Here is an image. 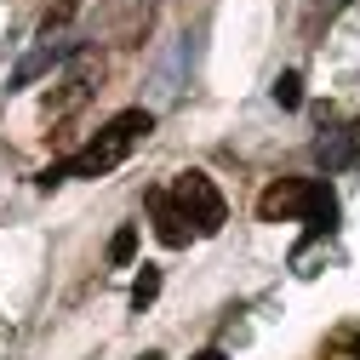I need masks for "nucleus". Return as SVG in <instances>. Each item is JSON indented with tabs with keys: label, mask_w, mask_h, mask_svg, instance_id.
Listing matches in <instances>:
<instances>
[{
	"label": "nucleus",
	"mask_w": 360,
	"mask_h": 360,
	"mask_svg": "<svg viewBox=\"0 0 360 360\" xmlns=\"http://www.w3.org/2000/svg\"><path fill=\"white\" fill-rule=\"evenodd\" d=\"M131 257H138V223L115 229V240H109V263H115V269H126Z\"/></svg>",
	"instance_id": "nucleus-7"
},
{
	"label": "nucleus",
	"mask_w": 360,
	"mask_h": 360,
	"mask_svg": "<svg viewBox=\"0 0 360 360\" xmlns=\"http://www.w3.org/2000/svg\"><path fill=\"white\" fill-rule=\"evenodd\" d=\"M143 200H149V217H155L160 246H189V223H184V212L172 206V195H166V189H149Z\"/></svg>",
	"instance_id": "nucleus-4"
},
{
	"label": "nucleus",
	"mask_w": 360,
	"mask_h": 360,
	"mask_svg": "<svg viewBox=\"0 0 360 360\" xmlns=\"http://www.w3.org/2000/svg\"><path fill=\"white\" fill-rule=\"evenodd\" d=\"M52 69V46H40V52H29L23 63H18V75H12V86H29V80H40Z\"/></svg>",
	"instance_id": "nucleus-8"
},
{
	"label": "nucleus",
	"mask_w": 360,
	"mask_h": 360,
	"mask_svg": "<svg viewBox=\"0 0 360 360\" xmlns=\"http://www.w3.org/2000/svg\"><path fill=\"white\" fill-rule=\"evenodd\" d=\"M155 297H160V269L143 263V269H138V281H131V309H149Z\"/></svg>",
	"instance_id": "nucleus-6"
},
{
	"label": "nucleus",
	"mask_w": 360,
	"mask_h": 360,
	"mask_svg": "<svg viewBox=\"0 0 360 360\" xmlns=\"http://www.w3.org/2000/svg\"><path fill=\"white\" fill-rule=\"evenodd\" d=\"M275 103H281V109H297V103H303V80H297L292 69L275 80Z\"/></svg>",
	"instance_id": "nucleus-9"
},
{
	"label": "nucleus",
	"mask_w": 360,
	"mask_h": 360,
	"mask_svg": "<svg viewBox=\"0 0 360 360\" xmlns=\"http://www.w3.org/2000/svg\"><path fill=\"white\" fill-rule=\"evenodd\" d=\"M149 131H155V115H149V109H120V115H115V120H109V126H103V131H98V138L86 143L80 155H69V160L46 166V172L34 177V184H40V189H58L63 177H103V172H115L131 149H138Z\"/></svg>",
	"instance_id": "nucleus-1"
},
{
	"label": "nucleus",
	"mask_w": 360,
	"mask_h": 360,
	"mask_svg": "<svg viewBox=\"0 0 360 360\" xmlns=\"http://www.w3.org/2000/svg\"><path fill=\"white\" fill-rule=\"evenodd\" d=\"M314 155L326 160V172H343V166L360 160V138H354V131H326V138L314 143Z\"/></svg>",
	"instance_id": "nucleus-5"
},
{
	"label": "nucleus",
	"mask_w": 360,
	"mask_h": 360,
	"mask_svg": "<svg viewBox=\"0 0 360 360\" xmlns=\"http://www.w3.org/2000/svg\"><path fill=\"white\" fill-rule=\"evenodd\" d=\"M309 206V177H281V184H269L257 195V217L263 223H286V217H303Z\"/></svg>",
	"instance_id": "nucleus-3"
},
{
	"label": "nucleus",
	"mask_w": 360,
	"mask_h": 360,
	"mask_svg": "<svg viewBox=\"0 0 360 360\" xmlns=\"http://www.w3.org/2000/svg\"><path fill=\"white\" fill-rule=\"evenodd\" d=\"M172 206L184 212V223L195 235H217L223 223H229V206H223L217 184L206 172H177V184H172Z\"/></svg>",
	"instance_id": "nucleus-2"
},
{
	"label": "nucleus",
	"mask_w": 360,
	"mask_h": 360,
	"mask_svg": "<svg viewBox=\"0 0 360 360\" xmlns=\"http://www.w3.org/2000/svg\"><path fill=\"white\" fill-rule=\"evenodd\" d=\"M138 360H160V354H138Z\"/></svg>",
	"instance_id": "nucleus-13"
},
{
	"label": "nucleus",
	"mask_w": 360,
	"mask_h": 360,
	"mask_svg": "<svg viewBox=\"0 0 360 360\" xmlns=\"http://www.w3.org/2000/svg\"><path fill=\"white\" fill-rule=\"evenodd\" d=\"M349 354H354V360H360V332H349Z\"/></svg>",
	"instance_id": "nucleus-12"
},
{
	"label": "nucleus",
	"mask_w": 360,
	"mask_h": 360,
	"mask_svg": "<svg viewBox=\"0 0 360 360\" xmlns=\"http://www.w3.org/2000/svg\"><path fill=\"white\" fill-rule=\"evenodd\" d=\"M195 360H229V354H223V349H200Z\"/></svg>",
	"instance_id": "nucleus-11"
},
{
	"label": "nucleus",
	"mask_w": 360,
	"mask_h": 360,
	"mask_svg": "<svg viewBox=\"0 0 360 360\" xmlns=\"http://www.w3.org/2000/svg\"><path fill=\"white\" fill-rule=\"evenodd\" d=\"M75 12H80V0H58V6H52V12H46V34H52V29H58V23H69V18H75Z\"/></svg>",
	"instance_id": "nucleus-10"
}]
</instances>
